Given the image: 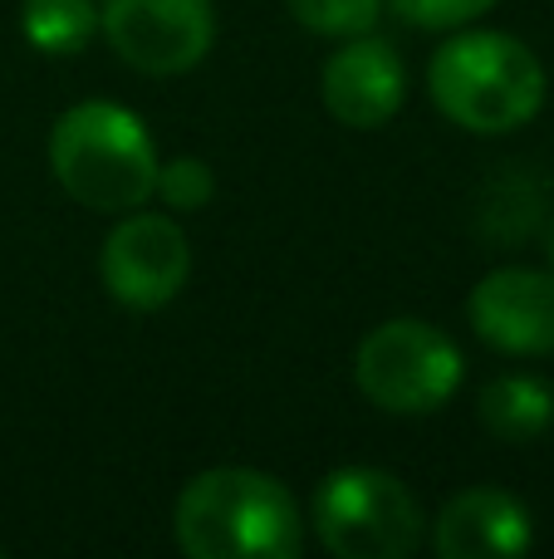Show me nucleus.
<instances>
[{"mask_svg": "<svg viewBox=\"0 0 554 559\" xmlns=\"http://www.w3.org/2000/svg\"><path fill=\"white\" fill-rule=\"evenodd\" d=\"M177 545L192 559H300L304 521L294 496L251 466H212L177 496Z\"/></svg>", "mask_w": 554, "mask_h": 559, "instance_id": "obj_1", "label": "nucleus"}, {"mask_svg": "<svg viewBox=\"0 0 554 559\" xmlns=\"http://www.w3.org/2000/svg\"><path fill=\"white\" fill-rule=\"evenodd\" d=\"M432 104L467 133H516L545 108V64L535 49L501 29L451 35L427 69Z\"/></svg>", "mask_w": 554, "mask_h": 559, "instance_id": "obj_2", "label": "nucleus"}, {"mask_svg": "<svg viewBox=\"0 0 554 559\" xmlns=\"http://www.w3.org/2000/svg\"><path fill=\"white\" fill-rule=\"evenodd\" d=\"M49 167L59 187L88 212L123 216L157 197V147L143 118L123 104L88 98L59 114L49 133Z\"/></svg>", "mask_w": 554, "mask_h": 559, "instance_id": "obj_3", "label": "nucleus"}, {"mask_svg": "<svg viewBox=\"0 0 554 559\" xmlns=\"http://www.w3.org/2000/svg\"><path fill=\"white\" fill-rule=\"evenodd\" d=\"M314 531L339 559H408L422 545V506L393 472L339 466L314 491Z\"/></svg>", "mask_w": 554, "mask_h": 559, "instance_id": "obj_4", "label": "nucleus"}, {"mask_svg": "<svg viewBox=\"0 0 554 559\" xmlns=\"http://www.w3.org/2000/svg\"><path fill=\"white\" fill-rule=\"evenodd\" d=\"M461 348L422 319H388L353 354V383L373 407L398 417L437 413L461 388Z\"/></svg>", "mask_w": 554, "mask_h": 559, "instance_id": "obj_5", "label": "nucleus"}, {"mask_svg": "<svg viewBox=\"0 0 554 559\" xmlns=\"http://www.w3.org/2000/svg\"><path fill=\"white\" fill-rule=\"evenodd\" d=\"M98 29L137 74H186L212 55V0H104Z\"/></svg>", "mask_w": 554, "mask_h": 559, "instance_id": "obj_6", "label": "nucleus"}, {"mask_svg": "<svg viewBox=\"0 0 554 559\" xmlns=\"http://www.w3.org/2000/svg\"><path fill=\"white\" fill-rule=\"evenodd\" d=\"M104 285L128 309H162L182 295L192 275V246L172 216L157 212H123V222L104 241Z\"/></svg>", "mask_w": 554, "mask_h": 559, "instance_id": "obj_7", "label": "nucleus"}, {"mask_svg": "<svg viewBox=\"0 0 554 559\" xmlns=\"http://www.w3.org/2000/svg\"><path fill=\"white\" fill-rule=\"evenodd\" d=\"M467 319L501 354H554V275L506 265L471 289Z\"/></svg>", "mask_w": 554, "mask_h": 559, "instance_id": "obj_8", "label": "nucleus"}, {"mask_svg": "<svg viewBox=\"0 0 554 559\" xmlns=\"http://www.w3.org/2000/svg\"><path fill=\"white\" fill-rule=\"evenodd\" d=\"M320 94L344 128H383L408 98V69L388 39L349 35L324 59Z\"/></svg>", "mask_w": 554, "mask_h": 559, "instance_id": "obj_9", "label": "nucleus"}, {"mask_svg": "<svg viewBox=\"0 0 554 559\" xmlns=\"http://www.w3.org/2000/svg\"><path fill=\"white\" fill-rule=\"evenodd\" d=\"M432 545L442 559H516L535 545V521L510 491L477 486L447 501Z\"/></svg>", "mask_w": 554, "mask_h": 559, "instance_id": "obj_10", "label": "nucleus"}, {"mask_svg": "<svg viewBox=\"0 0 554 559\" xmlns=\"http://www.w3.org/2000/svg\"><path fill=\"white\" fill-rule=\"evenodd\" d=\"M481 427H486L496 442L510 447H526L535 437L550 432L554 423V388L545 378H530V373H506L496 383L481 388Z\"/></svg>", "mask_w": 554, "mask_h": 559, "instance_id": "obj_11", "label": "nucleus"}, {"mask_svg": "<svg viewBox=\"0 0 554 559\" xmlns=\"http://www.w3.org/2000/svg\"><path fill=\"white\" fill-rule=\"evenodd\" d=\"M20 29L39 55H79L98 29V5L94 0H25Z\"/></svg>", "mask_w": 554, "mask_h": 559, "instance_id": "obj_12", "label": "nucleus"}, {"mask_svg": "<svg viewBox=\"0 0 554 559\" xmlns=\"http://www.w3.org/2000/svg\"><path fill=\"white\" fill-rule=\"evenodd\" d=\"M285 5H290V15L300 20L304 29L334 35V39L369 35L383 15V0H285Z\"/></svg>", "mask_w": 554, "mask_h": 559, "instance_id": "obj_13", "label": "nucleus"}, {"mask_svg": "<svg viewBox=\"0 0 554 559\" xmlns=\"http://www.w3.org/2000/svg\"><path fill=\"white\" fill-rule=\"evenodd\" d=\"M157 192L177 212H202L216 192V177L202 157H172V163L157 167Z\"/></svg>", "mask_w": 554, "mask_h": 559, "instance_id": "obj_14", "label": "nucleus"}, {"mask_svg": "<svg viewBox=\"0 0 554 559\" xmlns=\"http://www.w3.org/2000/svg\"><path fill=\"white\" fill-rule=\"evenodd\" d=\"M388 5L418 29H457L486 15L496 0H388Z\"/></svg>", "mask_w": 554, "mask_h": 559, "instance_id": "obj_15", "label": "nucleus"}, {"mask_svg": "<svg viewBox=\"0 0 554 559\" xmlns=\"http://www.w3.org/2000/svg\"><path fill=\"white\" fill-rule=\"evenodd\" d=\"M550 255H554V246H550Z\"/></svg>", "mask_w": 554, "mask_h": 559, "instance_id": "obj_16", "label": "nucleus"}]
</instances>
